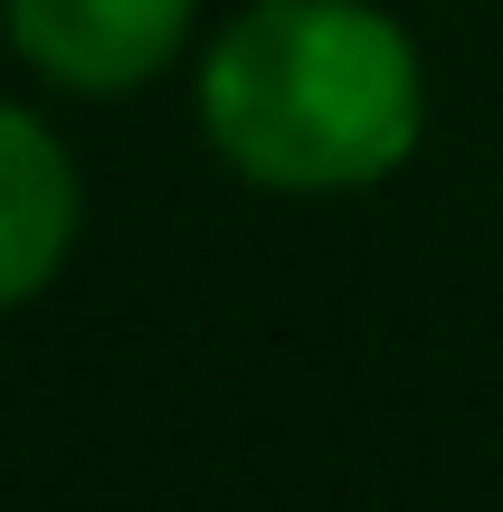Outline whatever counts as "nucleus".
<instances>
[{"label": "nucleus", "instance_id": "nucleus-1", "mask_svg": "<svg viewBox=\"0 0 503 512\" xmlns=\"http://www.w3.org/2000/svg\"><path fill=\"white\" fill-rule=\"evenodd\" d=\"M190 114L266 200H361L418 162L428 67L380 0H247L190 48Z\"/></svg>", "mask_w": 503, "mask_h": 512}, {"label": "nucleus", "instance_id": "nucleus-2", "mask_svg": "<svg viewBox=\"0 0 503 512\" xmlns=\"http://www.w3.org/2000/svg\"><path fill=\"white\" fill-rule=\"evenodd\" d=\"M10 57L57 95H143L200 48V0H0Z\"/></svg>", "mask_w": 503, "mask_h": 512}, {"label": "nucleus", "instance_id": "nucleus-3", "mask_svg": "<svg viewBox=\"0 0 503 512\" xmlns=\"http://www.w3.org/2000/svg\"><path fill=\"white\" fill-rule=\"evenodd\" d=\"M76 238H86V171L67 133L0 95V313L38 304L67 275Z\"/></svg>", "mask_w": 503, "mask_h": 512}]
</instances>
